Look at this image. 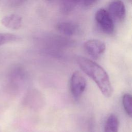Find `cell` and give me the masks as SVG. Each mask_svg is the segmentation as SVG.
Returning <instances> with one entry per match:
<instances>
[{"label": "cell", "mask_w": 132, "mask_h": 132, "mask_svg": "<svg viewBox=\"0 0 132 132\" xmlns=\"http://www.w3.org/2000/svg\"><path fill=\"white\" fill-rule=\"evenodd\" d=\"M77 61L82 71L95 82L102 94L106 97H110L113 88L106 71L98 64L87 58L79 56Z\"/></svg>", "instance_id": "1"}, {"label": "cell", "mask_w": 132, "mask_h": 132, "mask_svg": "<svg viewBox=\"0 0 132 132\" xmlns=\"http://www.w3.org/2000/svg\"><path fill=\"white\" fill-rule=\"evenodd\" d=\"M95 20L102 32L107 35H111L114 32V21L108 11L105 9L100 8L96 11Z\"/></svg>", "instance_id": "2"}, {"label": "cell", "mask_w": 132, "mask_h": 132, "mask_svg": "<svg viewBox=\"0 0 132 132\" xmlns=\"http://www.w3.org/2000/svg\"><path fill=\"white\" fill-rule=\"evenodd\" d=\"M86 80L79 71L74 72L70 79V89L73 96L78 98L84 92L86 87Z\"/></svg>", "instance_id": "3"}, {"label": "cell", "mask_w": 132, "mask_h": 132, "mask_svg": "<svg viewBox=\"0 0 132 132\" xmlns=\"http://www.w3.org/2000/svg\"><path fill=\"white\" fill-rule=\"evenodd\" d=\"M86 52L94 59L101 56L106 50V44L104 42L98 39H90L84 44Z\"/></svg>", "instance_id": "4"}, {"label": "cell", "mask_w": 132, "mask_h": 132, "mask_svg": "<svg viewBox=\"0 0 132 132\" xmlns=\"http://www.w3.org/2000/svg\"><path fill=\"white\" fill-rule=\"evenodd\" d=\"M114 21L123 22L126 16V9L124 3L121 0H113L108 5L107 10Z\"/></svg>", "instance_id": "5"}, {"label": "cell", "mask_w": 132, "mask_h": 132, "mask_svg": "<svg viewBox=\"0 0 132 132\" xmlns=\"http://www.w3.org/2000/svg\"><path fill=\"white\" fill-rule=\"evenodd\" d=\"M56 28L60 33L68 36L76 35L79 29L77 24L70 22H59L56 24Z\"/></svg>", "instance_id": "6"}, {"label": "cell", "mask_w": 132, "mask_h": 132, "mask_svg": "<svg viewBox=\"0 0 132 132\" xmlns=\"http://www.w3.org/2000/svg\"><path fill=\"white\" fill-rule=\"evenodd\" d=\"M1 22L5 27L9 29L16 30L22 26V18L18 14H11L5 16Z\"/></svg>", "instance_id": "7"}, {"label": "cell", "mask_w": 132, "mask_h": 132, "mask_svg": "<svg viewBox=\"0 0 132 132\" xmlns=\"http://www.w3.org/2000/svg\"><path fill=\"white\" fill-rule=\"evenodd\" d=\"M119 121L118 117L111 114L107 119L104 128V132H118Z\"/></svg>", "instance_id": "8"}, {"label": "cell", "mask_w": 132, "mask_h": 132, "mask_svg": "<svg viewBox=\"0 0 132 132\" xmlns=\"http://www.w3.org/2000/svg\"><path fill=\"white\" fill-rule=\"evenodd\" d=\"M122 104L126 113L130 117L132 115V96L129 93H125L122 97Z\"/></svg>", "instance_id": "9"}, {"label": "cell", "mask_w": 132, "mask_h": 132, "mask_svg": "<svg viewBox=\"0 0 132 132\" xmlns=\"http://www.w3.org/2000/svg\"><path fill=\"white\" fill-rule=\"evenodd\" d=\"M20 38L14 34L9 33H0V46L11 42L18 40Z\"/></svg>", "instance_id": "10"}, {"label": "cell", "mask_w": 132, "mask_h": 132, "mask_svg": "<svg viewBox=\"0 0 132 132\" xmlns=\"http://www.w3.org/2000/svg\"><path fill=\"white\" fill-rule=\"evenodd\" d=\"M81 0H63V8L65 11H71Z\"/></svg>", "instance_id": "11"}, {"label": "cell", "mask_w": 132, "mask_h": 132, "mask_svg": "<svg viewBox=\"0 0 132 132\" xmlns=\"http://www.w3.org/2000/svg\"><path fill=\"white\" fill-rule=\"evenodd\" d=\"M25 0H9L10 5L13 7L18 6L21 5Z\"/></svg>", "instance_id": "12"}, {"label": "cell", "mask_w": 132, "mask_h": 132, "mask_svg": "<svg viewBox=\"0 0 132 132\" xmlns=\"http://www.w3.org/2000/svg\"><path fill=\"white\" fill-rule=\"evenodd\" d=\"M98 0H84V4L86 6H90L95 3H96Z\"/></svg>", "instance_id": "13"}]
</instances>
